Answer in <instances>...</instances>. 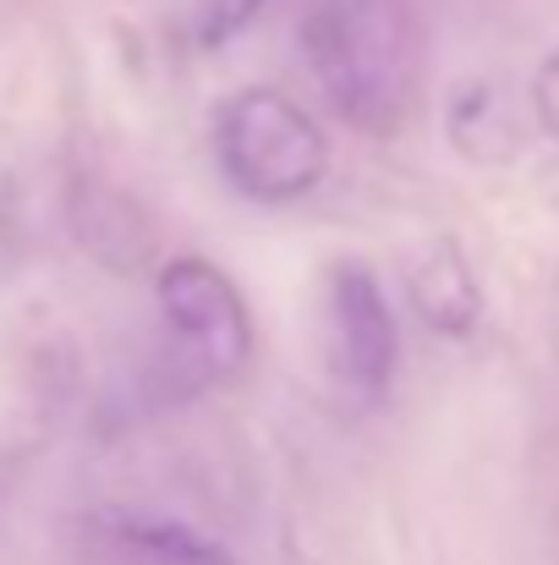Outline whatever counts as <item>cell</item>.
I'll return each mask as SVG.
<instances>
[{
    "label": "cell",
    "instance_id": "1",
    "mask_svg": "<svg viewBox=\"0 0 559 565\" xmlns=\"http://www.w3.org/2000/svg\"><path fill=\"white\" fill-rule=\"evenodd\" d=\"M302 50L324 99L357 132L384 138L400 127L417 83V39L400 0H313Z\"/></svg>",
    "mask_w": 559,
    "mask_h": 565
},
{
    "label": "cell",
    "instance_id": "2",
    "mask_svg": "<svg viewBox=\"0 0 559 565\" xmlns=\"http://www.w3.org/2000/svg\"><path fill=\"white\" fill-rule=\"evenodd\" d=\"M214 166L252 203H297L324 182L330 138L280 88H241L214 116Z\"/></svg>",
    "mask_w": 559,
    "mask_h": 565
},
{
    "label": "cell",
    "instance_id": "3",
    "mask_svg": "<svg viewBox=\"0 0 559 565\" xmlns=\"http://www.w3.org/2000/svg\"><path fill=\"white\" fill-rule=\"evenodd\" d=\"M160 302V379L165 395H197L236 379L252 358V319L241 291L208 258H171L154 280Z\"/></svg>",
    "mask_w": 559,
    "mask_h": 565
},
{
    "label": "cell",
    "instance_id": "4",
    "mask_svg": "<svg viewBox=\"0 0 559 565\" xmlns=\"http://www.w3.org/2000/svg\"><path fill=\"white\" fill-rule=\"evenodd\" d=\"M324 347L335 379L357 395L378 401L395 379V352H400V330L389 313L384 286L373 280L368 264H341L330 275V302H324Z\"/></svg>",
    "mask_w": 559,
    "mask_h": 565
},
{
    "label": "cell",
    "instance_id": "5",
    "mask_svg": "<svg viewBox=\"0 0 559 565\" xmlns=\"http://www.w3.org/2000/svg\"><path fill=\"white\" fill-rule=\"evenodd\" d=\"M99 544L116 565H236L214 539L165 516H105Z\"/></svg>",
    "mask_w": 559,
    "mask_h": 565
},
{
    "label": "cell",
    "instance_id": "6",
    "mask_svg": "<svg viewBox=\"0 0 559 565\" xmlns=\"http://www.w3.org/2000/svg\"><path fill=\"white\" fill-rule=\"evenodd\" d=\"M269 0H186L182 6V28L197 50H219L230 44Z\"/></svg>",
    "mask_w": 559,
    "mask_h": 565
},
{
    "label": "cell",
    "instance_id": "7",
    "mask_svg": "<svg viewBox=\"0 0 559 565\" xmlns=\"http://www.w3.org/2000/svg\"><path fill=\"white\" fill-rule=\"evenodd\" d=\"M533 116H538L544 138L559 143V50L538 66V77H533Z\"/></svg>",
    "mask_w": 559,
    "mask_h": 565
}]
</instances>
